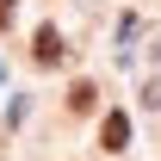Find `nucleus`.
Instances as JSON below:
<instances>
[{
  "label": "nucleus",
  "instance_id": "obj_3",
  "mask_svg": "<svg viewBox=\"0 0 161 161\" xmlns=\"http://www.w3.org/2000/svg\"><path fill=\"white\" fill-rule=\"evenodd\" d=\"M99 105V93H93V80H80L75 93H68V112H93Z\"/></svg>",
  "mask_w": 161,
  "mask_h": 161
},
{
  "label": "nucleus",
  "instance_id": "obj_2",
  "mask_svg": "<svg viewBox=\"0 0 161 161\" xmlns=\"http://www.w3.org/2000/svg\"><path fill=\"white\" fill-rule=\"evenodd\" d=\"M37 62H43V68H56V62H62V31H56V25H43V31H37Z\"/></svg>",
  "mask_w": 161,
  "mask_h": 161
},
{
  "label": "nucleus",
  "instance_id": "obj_1",
  "mask_svg": "<svg viewBox=\"0 0 161 161\" xmlns=\"http://www.w3.org/2000/svg\"><path fill=\"white\" fill-rule=\"evenodd\" d=\"M99 142H105V149H112V155H118L124 142H130V118H124V112H112V118L99 124Z\"/></svg>",
  "mask_w": 161,
  "mask_h": 161
},
{
  "label": "nucleus",
  "instance_id": "obj_4",
  "mask_svg": "<svg viewBox=\"0 0 161 161\" xmlns=\"http://www.w3.org/2000/svg\"><path fill=\"white\" fill-rule=\"evenodd\" d=\"M6 13H13V6H6V0H0V25H6Z\"/></svg>",
  "mask_w": 161,
  "mask_h": 161
}]
</instances>
